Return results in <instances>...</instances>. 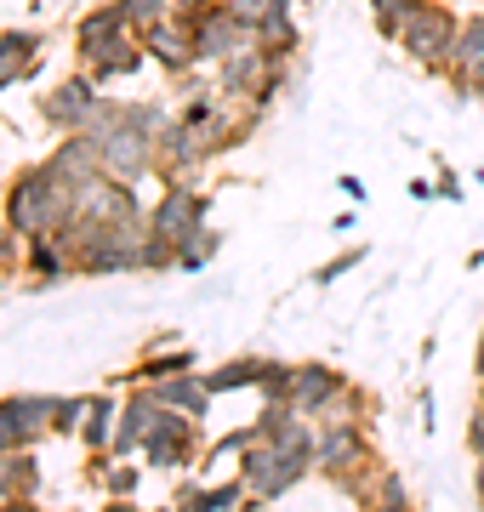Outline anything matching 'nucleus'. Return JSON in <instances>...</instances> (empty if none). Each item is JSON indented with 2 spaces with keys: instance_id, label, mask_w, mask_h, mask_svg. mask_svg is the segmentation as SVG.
Masks as SVG:
<instances>
[{
  "instance_id": "obj_1",
  "label": "nucleus",
  "mask_w": 484,
  "mask_h": 512,
  "mask_svg": "<svg viewBox=\"0 0 484 512\" xmlns=\"http://www.w3.org/2000/svg\"><path fill=\"white\" fill-rule=\"evenodd\" d=\"M314 461H308V450H291V444H274L268 433H262V450H251L245 456V490L262 495V501H274V495H285L291 484H297L302 473H308Z\"/></svg>"
},
{
  "instance_id": "obj_2",
  "label": "nucleus",
  "mask_w": 484,
  "mask_h": 512,
  "mask_svg": "<svg viewBox=\"0 0 484 512\" xmlns=\"http://www.w3.org/2000/svg\"><path fill=\"white\" fill-rule=\"evenodd\" d=\"M393 35L405 40V52H416L422 63H439V57H450V46H456V23H450L445 6H405L399 12V23H393Z\"/></svg>"
},
{
  "instance_id": "obj_3",
  "label": "nucleus",
  "mask_w": 484,
  "mask_h": 512,
  "mask_svg": "<svg viewBox=\"0 0 484 512\" xmlns=\"http://www.w3.org/2000/svg\"><path fill=\"white\" fill-rule=\"evenodd\" d=\"M97 154H103V171L120 177V183H137L149 171V137H143V120H114L103 137H97Z\"/></svg>"
},
{
  "instance_id": "obj_4",
  "label": "nucleus",
  "mask_w": 484,
  "mask_h": 512,
  "mask_svg": "<svg viewBox=\"0 0 484 512\" xmlns=\"http://www.w3.org/2000/svg\"><path fill=\"white\" fill-rule=\"evenodd\" d=\"M205 228V200L194 194V188H166V200L154 205V217H149V234L154 239H166L171 251L183 245L188 234H200Z\"/></svg>"
},
{
  "instance_id": "obj_5",
  "label": "nucleus",
  "mask_w": 484,
  "mask_h": 512,
  "mask_svg": "<svg viewBox=\"0 0 484 512\" xmlns=\"http://www.w3.org/2000/svg\"><path fill=\"white\" fill-rule=\"evenodd\" d=\"M342 393V382H336L325 365H302V370H285V387L280 399L285 410H297V416H314V410H325V404Z\"/></svg>"
},
{
  "instance_id": "obj_6",
  "label": "nucleus",
  "mask_w": 484,
  "mask_h": 512,
  "mask_svg": "<svg viewBox=\"0 0 484 512\" xmlns=\"http://www.w3.org/2000/svg\"><path fill=\"white\" fill-rule=\"evenodd\" d=\"M57 404L63 399H6L0 404V450H23L46 427V416H52Z\"/></svg>"
},
{
  "instance_id": "obj_7",
  "label": "nucleus",
  "mask_w": 484,
  "mask_h": 512,
  "mask_svg": "<svg viewBox=\"0 0 484 512\" xmlns=\"http://www.w3.org/2000/svg\"><path fill=\"white\" fill-rule=\"evenodd\" d=\"M188 421H194V416H183V410L154 421V433H149V461H154V467H183L188 439H194V433H188Z\"/></svg>"
},
{
  "instance_id": "obj_8",
  "label": "nucleus",
  "mask_w": 484,
  "mask_h": 512,
  "mask_svg": "<svg viewBox=\"0 0 484 512\" xmlns=\"http://www.w3.org/2000/svg\"><path fill=\"white\" fill-rule=\"evenodd\" d=\"M46 114H52L57 126H86V120H92L97 114V97H92V80H63V86H57V97L52 103H46Z\"/></svg>"
},
{
  "instance_id": "obj_9",
  "label": "nucleus",
  "mask_w": 484,
  "mask_h": 512,
  "mask_svg": "<svg viewBox=\"0 0 484 512\" xmlns=\"http://www.w3.org/2000/svg\"><path fill=\"white\" fill-rule=\"evenodd\" d=\"M160 410H166V404L154 399V393H143V399H131V404H126V416H120V433H114V450H120V456H126V450H137V444H143V439L154 433V421H160Z\"/></svg>"
},
{
  "instance_id": "obj_10",
  "label": "nucleus",
  "mask_w": 484,
  "mask_h": 512,
  "mask_svg": "<svg viewBox=\"0 0 484 512\" xmlns=\"http://www.w3.org/2000/svg\"><path fill=\"white\" fill-rule=\"evenodd\" d=\"M450 63L467 74L473 92H484V12L479 18H467V29L456 35V46H450Z\"/></svg>"
},
{
  "instance_id": "obj_11",
  "label": "nucleus",
  "mask_w": 484,
  "mask_h": 512,
  "mask_svg": "<svg viewBox=\"0 0 484 512\" xmlns=\"http://www.w3.org/2000/svg\"><path fill=\"white\" fill-rule=\"evenodd\" d=\"M126 23H131L126 0H120V6H103V12H92V18H80V29H75L80 52H97V46H109L114 35H126Z\"/></svg>"
},
{
  "instance_id": "obj_12",
  "label": "nucleus",
  "mask_w": 484,
  "mask_h": 512,
  "mask_svg": "<svg viewBox=\"0 0 484 512\" xmlns=\"http://www.w3.org/2000/svg\"><path fill=\"white\" fill-rule=\"evenodd\" d=\"M40 63V40L35 35H0V86H12Z\"/></svg>"
},
{
  "instance_id": "obj_13",
  "label": "nucleus",
  "mask_w": 484,
  "mask_h": 512,
  "mask_svg": "<svg viewBox=\"0 0 484 512\" xmlns=\"http://www.w3.org/2000/svg\"><path fill=\"white\" fill-rule=\"evenodd\" d=\"M205 393H211V387L194 382V376H183V370H177L171 382L154 387V399L166 404V410H183V416H200V410H205Z\"/></svg>"
},
{
  "instance_id": "obj_14",
  "label": "nucleus",
  "mask_w": 484,
  "mask_h": 512,
  "mask_svg": "<svg viewBox=\"0 0 484 512\" xmlns=\"http://www.w3.org/2000/svg\"><path fill=\"white\" fill-rule=\"evenodd\" d=\"M314 456H319L325 473H348V461H359V433L354 427H331V433L314 444Z\"/></svg>"
},
{
  "instance_id": "obj_15",
  "label": "nucleus",
  "mask_w": 484,
  "mask_h": 512,
  "mask_svg": "<svg viewBox=\"0 0 484 512\" xmlns=\"http://www.w3.org/2000/svg\"><path fill=\"white\" fill-rule=\"evenodd\" d=\"M92 57V74L97 80H109V74H131L137 69V40L131 35H114L109 46H97V52H86Z\"/></svg>"
},
{
  "instance_id": "obj_16",
  "label": "nucleus",
  "mask_w": 484,
  "mask_h": 512,
  "mask_svg": "<svg viewBox=\"0 0 484 512\" xmlns=\"http://www.w3.org/2000/svg\"><path fill=\"white\" fill-rule=\"evenodd\" d=\"M149 46H154V57H160V63H171V69H183L188 57L200 52V46H188V40L177 35V29H166V23H149Z\"/></svg>"
},
{
  "instance_id": "obj_17",
  "label": "nucleus",
  "mask_w": 484,
  "mask_h": 512,
  "mask_svg": "<svg viewBox=\"0 0 484 512\" xmlns=\"http://www.w3.org/2000/svg\"><path fill=\"white\" fill-rule=\"evenodd\" d=\"M217 6H223L228 18H240L245 29H257V23H268L274 12H285L291 0H217Z\"/></svg>"
},
{
  "instance_id": "obj_18",
  "label": "nucleus",
  "mask_w": 484,
  "mask_h": 512,
  "mask_svg": "<svg viewBox=\"0 0 484 512\" xmlns=\"http://www.w3.org/2000/svg\"><path fill=\"white\" fill-rule=\"evenodd\" d=\"M262 370L268 365H251V359H245V365H228V370H217V376H205V387H211V393H228V387L262 382Z\"/></svg>"
},
{
  "instance_id": "obj_19",
  "label": "nucleus",
  "mask_w": 484,
  "mask_h": 512,
  "mask_svg": "<svg viewBox=\"0 0 484 512\" xmlns=\"http://www.w3.org/2000/svg\"><path fill=\"white\" fill-rule=\"evenodd\" d=\"M217 251V234H211V228H200V234H188L183 245H177V262H183V268H205V256Z\"/></svg>"
},
{
  "instance_id": "obj_20",
  "label": "nucleus",
  "mask_w": 484,
  "mask_h": 512,
  "mask_svg": "<svg viewBox=\"0 0 484 512\" xmlns=\"http://www.w3.org/2000/svg\"><path fill=\"white\" fill-rule=\"evenodd\" d=\"M240 495H251V490H245V478H240V484H223V490H200V495H188V507H211V512H217V507H234Z\"/></svg>"
},
{
  "instance_id": "obj_21",
  "label": "nucleus",
  "mask_w": 484,
  "mask_h": 512,
  "mask_svg": "<svg viewBox=\"0 0 484 512\" xmlns=\"http://www.w3.org/2000/svg\"><path fill=\"white\" fill-rule=\"evenodd\" d=\"M109 416H114L109 399H92V416H86V439H92V444L109 439Z\"/></svg>"
},
{
  "instance_id": "obj_22",
  "label": "nucleus",
  "mask_w": 484,
  "mask_h": 512,
  "mask_svg": "<svg viewBox=\"0 0 484 512\" xmlns=\"http://www.w3.org/2000/svg\"><path fill=\"white\" fill-rule=\"evenodd\" d=\"M126 12H131V23H160V12H166V0H126Z\"/></svg>"
},
{
  "instance_id": "obj_23",
  "label": "nucleus",
  "mask_w": 484,
  "mask_h": 512,
  "mask_svg": "<svg viewBox=\"0 0 484 512\" xmlns=\"http://www.w3.org/2000/svg\"><path fill=\"white\" fill-rule=\"evenodd\" d=\"M405 6H416V0H376V18H382V29L393 35V23H399V12Z\"/></svg>"
},
{
  "instance_id": "obj_24",
  "label": "nucleus",
  "mask_w": 484,
  "mask_h": 512,
  "mask_svg": "<svg viewBox=\"0 0 484 512\" xmlns=\"http://www.w3.org/2000/svg\"><path fill=\"white\" fill-rule=\"evenodd\" d=\"M479 376H484V336H479Z\"/></svg>"
},
{
  "instance_id": "obj_25",
  "label": "nucleus",
  "mask_w": 484,
  "mask_h": 512,
  "mask_svg": "<svg viewBox=\"0 0 484 512\" xmlns=\"http://www.w3.org/2000/svg\"><path fill=\"white\" fill-rule=\"evenodd\" d=\"M479 416H484V399H479Z\"/></svg>"
}]
</instances>
